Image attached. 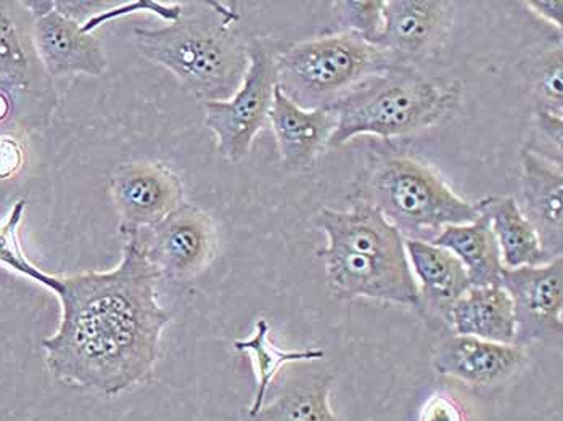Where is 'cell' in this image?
<instances>
[{"label": "cell", "mask_w": 563, "mask_h": 421, "mask_svg": "<svg viewBox=\"0 0 563 421\" xmlns=\"http://www.w3.org/2000/svg\"><path fill=\"white\" fill-rule=\"evenodd\" d=\"M333 374L319 370L288 372L271 402L246 421H342L330 403Z\"/></svg>", "instance_id": "d6986e66"}, {"label": "cell", "mask_w": 563, "mask_h": 421, "mask_svg": "<svg viewBox=\"0 0 563 421\" xmlns=\"http://www.w3.org/2000/svg\"><path fill=\"white\" fill-rule=\"evenodd\" d=\"M110 195L121 235L152 228L186 203L179 176L162 163L121 166L111 176Z\"/></svg>", "instance_id": "8fae6325"}, {"label": "cell", "mask_w": 563, "mask_h": 421, "mask_svg": "<svg viewBox=\"0 0 563 421\" xmlns=\"http://www.w3.org/2000/svg\"><path fill=\"white\" fill-rule=\"evenodd\" d=\"M24 210H26V201H16L7 221L0 225V264L9 267L13 273L43 285L48 290L54 281V275L44 273L40 267L34 266L20 245L19 229L23 221Z\"/></svg>", "instance_id": "cb8c5ba5"}, {"label": "cell", "mask_w": 563, "mask_h": 421, "mask_svg": "<svg viewBox=\"0 0 563 421\" xmlns=\"http://www.w3.org/2000/svg\"><path fill=\"white\" fill-rule=\"evenodd\" d=\"M395 64L387 51L357 34H322L277 52V87L303 110H333Z\"/></svg>", "instance_id": "5b68a950"}, {"label": "cell", "mask_w": 563, "mask_h": 421, "mask_svg": "<svg viewBox=\"0 0 563 421\" xmlns=\"http://www.w3.org/2000/svg\"><path fill=\"white\" fill-rule=\"evenodd\" d=\"M500 287L516 309L519 346H562L563 257L542 266L504 269Z\"/></svg>", "instance_id": "30bf717a"}, {"label": "cell", "mask_w": 563, "mask_h": 421, "mask_svg": "<svg viewBox=\"0 0 563 421\" xmlns=\"http://www.w3.org/2000/svg\"><path fill=\"white\" fill-rule=\"evenodd\" d=\"M314 224L325 233L318 256L330 288L345 299L367 298L417 311L419 285L406 252L405 236L367 201L350 210L324 208Z\"/></svg>", "instance_id": "7a4b0ae2"}, {"label": "cell", "mask_w": 563, "mask_h": 421, "mask_svg": "<svg viewBox=\"0 0 563 421\" xmlns=\"http://www.w3.org/2000/svg\"><path fill=\"white\" fill-rule=\"evenodd\" d=\"M525 358V350L519 344L451 335L438 346L433 367L438 374L471 386H495L512 378Z\"/></svg>", "instance_id": "2e32d148"}, {"label": "cell", "mask_w": 563, "mask_h": 421, "mask_svg": "<svg viewBox=\"0 0 563 421\" xmlns=\"http://www.w3.org/2000/svg\"><path fill=\"white\" fill-rule=\"evenodd\" d=\"M537 121L542 141L548 142L552 148L558 147V152L562 153L563 118L544 113V111H537Z\"/></svg>", "instance_id": "83f0119b"}, {"label": "cell", "mask_w": 563, "mask_h": 421, "mask_svg": "<svg viewBox=\"0 0 563 421\" xmlns=\"http://www.w3.org/2000/svg\"><path fill=\"white\" fill-rule=\"evenodd\" d=\"M520 198L525 218L540 236L549 259L563 254V169L561 159L528 147L520 155Z\"/></svg>", "instance_id": "4fadbf2b"}, {"label": "cell", "mask_w": 563, "mask_h": 421, "mask_svg": "<svg viewBox=\"0 0 563 421\" xmlns=\"http://www.w3.org/2000/svg\"><path fill=\"white\" fill-rule=\"evenodd\" d=\"M406 252L417 285L420 302L417 311L434 329L450 326V312L472 287L467 270L448 250L422 240H405Z\"/></svg>", "instance_id": "9a60e30c"}, {"label": "cell", "mask_w": 563, "mask_h": 421, "mask_svg": "<svg viewBox=\"0 0 563 421\" xmlns=\"http://www.w3.org/2000/svg\"><path fill=\"white\" fill-rule=\"evenodd\" d=\"M454 335L474 336L492 343L517 344L512 299L500 285L471 287L450 312Z\"/></svg>", "instance_id": "ac0fdd59"}, {"label": "cell", "mask_w": 563, "mask_h": 421, "mask_svg": "<svg viewBox=\"0 0 563 421\" xmlns=\"http://www.w3.org/2000/svg\"><path fill=\"white\" fill-rule=\"evenodd\" d=\"M276 57L269 41H249V69L238 92L222 102H205V126L217 135L218 152L232 165L249 156L269 120L277 87Z\"/></svg>", "instance_id": "ba28073f"}, {"label": "cell", "mask_w": 563, "mask_h": 421, "mask_svg": "<svg viewBox=\"0 0 563 421\" xmlns=\"http://www.w3.org/2000/svg\"><path fill=\"white\" fill-rule=\"evenodd\" d=\"M454 7L444 0H388L377 47L387 51L396 64L408 65L433 54L453 27Z\"/></svg>", "instance_id": "7c38bea8"}, {"label": "cell", "mask_w": 563, "mask_h": 421, "mask_svg": "<svg viewBox=\"0 0 563 421\" xmlns=\"http://www.w3.org/2000/svg\"><path fill=\"white\" fill-rule=\"evenodd\" d=\"M123 236V257L114 269L54 277L48 291L60 301V325L43 341L52 377L109 398L152 377L172 322L156 299L159 278L141 235Z\"/></svg>", "instance_id": "6da1fadb"}, {"label": "cell", "mask_w": 563, "mask_h": 421, "mask_svg": "<svg viewBox=\"0 0 563 421\" xmlns=\"http://www.w3.org/2000/svg\"><path fill=\"white\" fill-rule=\"evenodd\" d=\"M475 208L478 214L488 219L506 269L542 266L551 261L542 250L540 236L533 225L520 211L516 198H483Z\"/></svg>", "instance_id": "ffe728a7"}, {"label": "cell", "mask_w": 563, "mask_h": 421, "mask_svg": "<svg viewBox=\"0 0 563 421\" xmlns=\"http://www.w3.org/2000/svg\"><path fill=\"white\" fill-rule=\"evenodd\" d=\"M525 78L528 90L537 103V111L563 118V52L559 47L545 48L528 60Z\"/></svg>", "instance_id": "603a6c76"}, {"label": "cell", "mask_w": 563, "mask_h": 421, "mask_svg": "<svg viewBox=\"0 0 563 421\" xmlns=\"http://www.w3.org/2000/svg\"><path fill=\"white\" fill-rule=\"evenodd\" d=\"M419 421H467L464 407L450 396L437 395L427 400Z\"/></svg>", "instance_id": "484cf974"}, {"label": "cell", "mask_w": 563, "mask_h": 421, "mask_svg": "<svg viewBox=\"0 0 563 421\" xmlns=\"http://www.w3.org/2000/svg\"><path fill=\"white\" fill-rule=\"evenodd\" d=\"M384 0H336L332 2V13L342 31L357 34L367 43L377 45L385 27Z\"/></svg>", "instance_id": "d4e9b609"}, {"label": "cell", "mask_w": 563, "mask_h": 421, "mask_svg": "<svg viewBox=\"0 0 563 421\" xmlns=\"http://www.w3.org/2000/svg\"><path fill=\"white\" fill-rule=\"evenodd\" d=\"M432 243L453 253L461 261L472 287L500 285L506 267L500 259L495 233L485 215L478 214L468 224L450 225Z\"/></svg>", "instance_id": "44dd1931"}, {"label": "cell", "mask_w": 563, "mask_h": 421, "mask_svg": "<svg viewBox=\"0 0 563 421\" xmlns=\"http://www.w3.org/2000/svg\"><path fill=\"white\" fill-rule=\"evenodd\" d=\"M527 9H530L534 15L540 16L544 22L551 23L552 26L563 27V2L562 0H531L523 2Z\"/></svg>", "instance_id": "f1b7e54d"}, {"label": "cell", "mask_w": 563, "mask_h": 421, "mask_svg": "<svg viewBox=\"0 0 563 421\" xmlns=\"http://www.w3.org/2000/svg\"><path fill=\"white\" fill-rule=\"evenodd\" d=\"M239 353L249 354L252 358L256 374V391L253 396L246 417L256 416L261 407L266 403L267 395L273 388L276 378L284 367L291 364H305V362H318L324 358L322 350L284 351L274 344L271 337V325L266 319H260L255 325V332L246 340H238L234 343Z\"/></svg>", "instance_id": "7402d4cb"}, {"label": "cell", "mask_w": 563, "mask_h": 421, "mask_svg": "<svg viewBox=\"0 0 563 421\" xmlns=\"http://www.w3.org/2000/svg\"><path fill=\"white\" fill-rule=\"evenodd\" d=\"M158 278L189 281L207 269L218 250V231L207 211L184 203L168 218L139 231Z\"/></svg>", "instance_id": "9c48e42d"}, {"label": "cell", "mask_w": 563, "mask_h": 421, "mask_svg": "<svg viewBox=\"0 0 563 421\" xmlns=\"http://www.w3.org/2000/svg\"><path fill=\"white\" fill-rule=\"evenodd\" d=\"M34 19L23 2L0 0V93L9 97L15 131L47 126L57 92L33 41Z\"/></svg>", "instance_id": "52a82bcc"}, {"label": "cell", "mask_w": 563, "mask_h": 421, "mask_svg": "<svg viewBox=\"0 0 563 421\" xmlns=\"http://www.w3.org/2000/svg\"><path fill=\"white\" fill-rule=\"evenodd\" d=\"M24 166V148L19 139L0 132V180L15 177Z\"/></svg>", "instance_id": "4316f807"}, {"label": "cell", "mask_w": 563, "mask_h": 421, "mask_svg": "<svg viewBox=\"0 0 563 421\" xmlns=\"http://www.w3.org/2000/svg\"><path fill=\"white\" fill-rule=\"evenodd\" d=\"M361 200L377 208L405 240L433 242L450 225L478 218L475 204L459 197L432 166L406 153L375 163Z\"/></svg>", "instance_id": "8992f818"}, {"label": "cell", "mask_w": 563, "mask_h": 421, "mask_svg": "<svg viewBox=\"0 0 563 421\" xmlns=\"http://www.w3.org/2000/svg\"><path fill=\"white\" fill-rule=\"evenodd\" d=\"M459 97L454 81L395 64L333 108L336 129L329 147H342L360 135L382 141L412 137L444 120Z\"/></svg>", "instance_id": "277c9868"}, {"label": "cell", "mask_w": 563, "mask_h": 421, "mask_svg": "<svg viewBox=\"0 0 563 421\" xmlns=\"http://www.w3.org/2000/svg\"><path fill=\"white\" fill-rule=\"evenodd\" d=\"M33 41L37 57L52 79L78 75L99 78L109 68L99 33H86L81 23L55 7L34 20Z\"/></svg>", "instance_id": "5bb4252c"}, {"label": "cell", "mask_w": 563, "mask_h": 421, "mask_svg": "<svg viewBox=\"0 0 563 421\" xmlns=\"http://www.w3.org/2000/svg\"><path fill=\"white\" fill-rule=\"evenodd\" d=\"M271 128L276 135L282 163L291 170H306L329 147L336 129L332 110H303L295 106L276 87L269 111Z\"/></svg>", "instance_id": "e0dca14e"}, {"label": "cell", "mask_w": 563, "mask_h": 421, "mask_svg": "<svg viewBox=\"0 0 563 421\" xmlns=\"http://www.w3.org/2000/svg\"><path fill=\"white\" fill-rule=\"evenodd\" d=\"M180 5L179 19L168 26L134 31L139 54L172 71L203 103L231 99L249 69V43L238 31V10L224 2Z\"/></svg>", "instance_id": "3957f363"}]
</instances>
